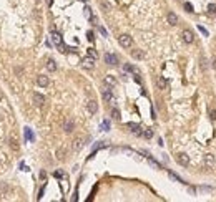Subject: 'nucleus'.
Wrapping results in <instances>:
<instances>
[{
    "instance_id": "18",
    "label": "nucleus",
    "mask_w": 216,
    "mask_h": 202,
    "mask_svg": "<svg viewBox=\"0 0 216 202\" xmlns=\"http://www.w3.org/2000/svg\"><path fill=\"white\" fill-rule=\"evenodd\" d=\"M205 162H206V166H213V164H215V157H213L211 154H208L205 157Z\"/></svg>"
},
{
    "instance_id": "8",
    "label": "nucleus",
    "mask_w": 216,
    "mask_h": 202,
    "mask_svg": "<svg viewBox=\"0 0 216 202\" xmlns=\"http://www.w3.org/2000/svg\"><path fill=\"white\" fill-rule=\"evenodd\" d=\"M37 83H38V86H48V83H50V80H48V76H45V75H40V76L37 78Z\"/></svg>"
},
{
    "instance_id": "7",
    "label": "nucleus",
    "mask_w": 216,
    "mask_h": 202,
    "mask_svg": "<svg viewBox=\"0 0 216 202\" xmlns=\"http://www.w3.org/2000/svg\"><path fill=\"white\" fill-rule=\"evenodd\" d=\"M33 103H35L37 106H43V103H45V96H42L40 93H33Z\"/></svg>"
},
{
    "instance_id": "4",
    "label": "nucleus",
    "mask_w": 216,
    "mask_h": 202,
    "mask_svg": "<svg viewBox=\"0 0 216 202\" xmlns=\"http://www.w3.org/2000/svg\"><path fill=\"white\" fill-rule=\"evenodd\" d=\"M183 40H185L186 43H193L195 42V35H193V31L191 30H183Z\"/></svg>"
},
{
    "instance_id": "16",
    "label": "nucleus",
    "mask_w": 216,
    "mask_h": 202,
    "mask_svg": "<svg viewBox=\"0 0 216 202\" xmlns=\"http://www.w3.org/2000/svg\"><path fill=\"white\" fill-rule=\"evenodd\" d=\"M47 70H48V71H55V70H57L55 60H48V62H47Z\"/></svg>"
},
{
    "instance_id": "11",
    "label": "nucleus",
    "mask_w": 216,
    "mask_h": 202,
    "mask_svg": "<svg viewBox=\"0 0 216 202\" xmlns=\"http://www.w3.org/2000/svg\"><path fill=\"white\" fill-rule=\"evenodd\" d=\"M83 144H85V141H83L82 138L75 139V141H73V151H80L83 147Z\"/></svg>"
},
{
    "instance_id": "22",
    "label": "nucleus",
    "mask_w": 216,
    "mask_h": 202,
    "mask_svg": "<svg viewBox=\"0 0 216 202\" xmlns=\"http://www.w3.org/2000/svg\"><path fill=\"white\" fill-rule=\"evenodd\" d=\"M83 15L87 17V18H90V17H92V8H90V7H85V8H83Z\"/></svg>"
},
{
    "instance_id": "21",
    "label": "nucleus",
    "mask_w": 216,
    "mask_h": 202,
    "mask_svg": "<svg viewBox=\"0 0 216 202\" xmlns=\"http://www.w3.org/2000/svg\"><path fill=\"white\" fill-rule=\"evenodd\" d=\"M112 116H113V119H116V121H120V111L116 108L112 109Z\"/></svg>"
},
{
    "instance_id": "6",
    "label": "nucleus",
    "mask_w": 216,
    "mask_h": 202,
    "mask_svg": "<svg viewBox=\"0 0 216 202\" xmlns=\"http://www.w3.org/2000/svg\"><path fill=\"white\" fill-rule=\"evenodd\" d=\"M82 66H83V68H87V70H92V68L95 66V60H93L92 57H87V58H83V62H82Z\"/></svg>"
},
{
    "instance_id": "5",
    "label": "nucleus",
    "mask_w": 216,
    "mask_h": 202,
    "mask_svg": "<svg viewBox=\"0 0 216 202\" xmlns=\"http://www.w3.org/2000/svg\"><path fill=\"white\" fill-rule=\"evenodd\" d=\"M176 161H178V164H181V166H188V164H190V157H188L185 152H181V154L176 156Z\"/></svg>"
},
{
    "instance_id": "26",
    "label": "nucleus",
    "mask_w": 216,
    "mask_h": 202,
    "mask_svg": "<svg viewBox=\"0 0 216 202\" xmlns=\"http://www.w3.org/2000/svg\"><path fill=\"white\" fill-rule=\"evenodd\" d=\"M102 129H103V131H108V129H110V123H108V121H103Z\"/></svg>"
},
{
    "instance_id": "30",
    "label": "nucleus",
    "mask_w": 216,
    "mask_h": 202,
    "mask_svg": "<svg viewBox=\"0 0 216 202\" xmlns=\"http://www.w3.org/2000/svg\"><path fill=\"white\" fill-rule=\"evenodd\" d=\"M90 22H92V23H95V25H97V23H98V18H97V17H95V15H92V17H90Z\"/></svg>"
},
{
    "instance_id": "19",
    "label": "nucleus",
    "mask_w": 216,
    "mask_h": 202,
    "mask_svg": "<svg viewBox=\"0 0 216 202\" xmlns=\"http://www.w3.org/2000/svg\"><path fill=\"white\" fill-rule=\"evenodd\" d=\"M73 121H67V123H65V131H67V133H72L73 131Z\"/></svg>"
},
{
    "instance_id": "24",
    "label": "nucleus",
    "mask_w": 216,
    "mask_h": 202,
    "mask_svg": "<svg viewBox=\"0 0 216 202\" xmlns=\"http://www.w3.org/2000/svg\"><path fill=\"white\" fill-rule=\"evenodd\" d=\"M210 118L213 121H216V109L215 108H210Z\"/></svg>"
},
{
    "instance_id": "34",
    "label": "nucleus",
    "mask_w": 216,
    "mask_h": 202,
    "mask_svg": "<svg viewBox=\"0 0 216 202\" xmlns=\"http://www.w3.org/2000/svg\"><path fill=\"white\" fill-rule=\"evenodd\" d=\"M198 28H200V31L203 33V35H206V36H208V31H206L205 28H203V27H198Z\"/></svg>"
},
{
    "instance_id": "17",
    "label": "nucleus",
    "mask_w": 216,
    "mask_h": 202,
    "mask_svg": "<svg viewBox=\"0 0 216 202\" xmlns=\"http://www.w3.org/2000/svg\"><path fill=\"white\" fill-rule=\"evenodd\" d=\"M156 85H158L161 89H165L166 88V80L163 76H158V80H156Z\"/></svg>"
},
{
    "instance_id": "32",
    "label": "nucleus",
    "mask_w": 216,
    "mask_h": 202,
    "mask_svg": "<svg viewBox=\"0 0 216 202\" xmlns=\"http://www.w3.org/2000/svg\"><path fill=\"white\" fill-rule=\"evenodd\" d=\"M87 36H88V40H90V42H93V38H95V36H93V31H88Z\"/></svg>"
},
{
    "instance_id": "10",
    "label": "nucleus",
    "mask_w": 216,
    "mask_h": 202,
    "mask_svg": "<svg viewBox=\"0 0 216 202\" xmlns=\"http://www.w3.org/2000/svg\"><path fill=\"white\" fill-rule=\"evenodd\" d=\"M126 126L133 131L135 134H141V128H140V124H136V123H126Z\"/></svg>"
},
{
    "instance_id": "23",
    "label": "nucleus",
    "mask_w": 216,
    "mask_h": 202,
    "mask_svg": "<svg viewBox=\"0 0 216 202\" xmlns=\"http://www.w3.org/2000/svg\"><path fill=\"white\" fill-rule=\"evenodd\" d=\"M143 136L146 138V139H150V138H153V131H151V129H146V131H143Z\"/></svg>"
},
{
    "instance_id": "1",
    "label": "nucleus",
    "mask_w": 216,
    "mask_h": 202,
    "mask_svg": "<svg viewBox=\"0 0 216 202\" xmlns=\"http://www.w3.org/2000/svg\"><path fill=\"white\" fill-rule=\"evenodd\" d=\"M118 42H120V45H121L123 48H130L133 40H131V36H130V35H120L118 36Z\"/></svg>"
},
{
    "instance_id": "27",
    "label": "nucleus",
    "mask_w": 216,
    "mask_h": 202,
    "mask_svg": "<svg viewBox=\"0 0 216 202\" xmlns=\"http://www.w3.org/2000/svg\"><path fill=\"white\" fill-rule=\"evenodd\" d=\"M170 177H171V179H175V181H178V182H183V179H181V177H178L176 174H173V172H170Z\"/></svg>"
},
{
    "instance_id": "25",
    "label": "nucleus",
    "mask_w": 216,
    "mask_h": 202,
    "mask_svg": "<svg viewBox=\"0 0 216 202\" xmlns=\"http://www.w3.org/2000/svg\"><path fill=\"white\" fill-rule=\"evenodd\" d=\"M25 136H27V139H28V141L33 139V136H32V133H30V129H28V128H25Z\"/></svg>"
},
{
    "instance_id": "2",
    "label": "nucleus",
    "mask_w": 216,
    "mask_h": 202,
    "mask_svg": "<svg viewBox=\"0 0 216 202\" xmlns=\"http://www.w3.org/2000/svg\"><path fill=\"white\" fill-rule=\"evenodd\" d=\"M105 63H108V65H118V57L113 55V53H107L105 55Z\"/></svg>"
},
{
    "instance_id": "15",
    "label": "nucleus",
    "mask_w": 216,
    "mask_h": 202,
    "mask_svg": "<svg viewBox=\"0 0 216 202\" xmlns=\"http://www.w3.org/2000/svg\"><path fill=\"white\" fill-rule=\"evenodd\" d=\"M166 18H168V22H170L171 25H176V23H178V17H176L175 13H173V12H170V13H168V17H166Z\"/></svg>"
},
{
    "instance_id": "33",
    "label": "nucleus",
    "mask_w": 216,
    "mask_h": 202,
    "mask_svg": "<svg viewBox=\"0 0 216 202\" xmlns=\"http://www.w3.org/2000/svg\"><path fill=\"white\" fill-rule=\"evenodd\" d=\"M100 33H102L103 36H107L108 33H107V30H105V28H103V27H100Z\"/></svg>"
},
{
    "instance_id": "14",
    "label": "nucleus",
    "mask_w": 216,
    "mask_h": 202,
    "mask_svg": "<svg viewBox=\"0 0 216 202\" xmlns=\"http://www.w3.org/2000/svg\"><path fill=\"white\" fill-rule=\"evenodd\" d=\"M131 57H133L135 60H143V58H145V53L141 52V50H133V52H131Z\"/></svg>"
},
{
    "instance_id": "20",
    "label": "nucleus",
    "mask_w": 216,
    "mask_h": 202,
    "mask_svg": "<svg viewBox=\"0 0 216 202\" xmlns=\"http://www.w3.org/2000/svg\"><path fill=\"white\" fill-rule=\"evenodd\" d=\"M88 57H92L93 60H97V58H98L97 50H95V48H88Z\"/></svg>"
},
{
    "instance_id": "13",
    "label": "nucleus",
    "mask_w": 216,
    "mask_h": 202,
    "mask_svg": "<svg viewBox=\"0 0 216 202\" xmlns=\"http://www.w3.org/2000/svg\"><path fill=\"white\" fill-rule=\"evenodd\" d=\"M105 85H108V86H115V85H116V78L112 76V75H107V76H105Z\"/></svg>"
},
{
    "instance_id": "31",
    "label": "nucleus",
    "mask_w": 216,
    "mask_h": 202,
    "mask_svg": "<svg viewBox=\"0 0 216 202\" xmlns=\"http://www.w3.org/2000/svg\"><path fill=\"white\" fill-rule=\"evenodd\" d=\"M185 8H186V12H193V7H191V3H185Z\"/></svg>"
},
{
    "instance_id": "3",
    "label": "nucleus",
    "mask_w": 216,
    "mask_h": 202,
    "mask_svg": "<svg viewBox=\"0 0 216 202\" xmlns=\"http://www.w3.org/2000/svg\"><path fill=\"white\" fill-rule=\"evenodd\" d=\"M102 96L105 101H113V93H112V88H108V86H105L102 91Z\"/></svg>"
},
{
    "instance_id": "28",
    "label": "nucleus",
    "mask_w": 216,
    "mask_h": 202,
    "mask_svg": "<svg viewBox=\"0 0 216 202\" xmlns=\"http://www.w3.org/2000/svg\"><path fill=\"white\" fill-rule=\"evenodd\" d=\"M63 154H65V149H58L57 151V157H58V159H62Z\"/></svg>"
},
{
    "instance_id": "12",
    "label": "nucleus",
    "mask_w": 216,
    "mask_h": 202,
    "mask_svg": "<svg viewBox=\"0 0 216 202\" xmlns=\"http://www.w3.org/2000/svg\"><path fill=\"white\" fill-rule=\"evenodd\" d=\"M87 106H88V111H90V113H97L98 104H97V101H95V99H90Z\"/></svg>"
},
{
    "instance_id": "35",
    "label": "nucleus",
    "mask_w": 216,
    "mask_h": 202,
    "mask_svg": "<svg viewBox=\"0 0 216 202\" xmlns=\"http://www.w3.org/2000/svg\"><path fill=\"white\" fill-rule=\"evenodd\" d=\"M201 66H203V70H206V60L205 58H201Z\"/></svg>"
},
{
    "instance_id": "29",
    "label": "nucleus",
    "mask_w": 216,
    "mask_h": 202,
    "mask_svg": "<svg viewBox=\"0 0 216 202\" xmlns=\"http://www.w3.org/2000/svg\"><path fill=\"white\" fill-rule=\"evenodd\" d=\"M208 10H210V13H216V5L215 3H211V5L208 7Z\"/></svg>"
},
{
    "instance_id": "36",
    "label": "nucleus",
    "mask_w": 216,
    "mask_h": 202,
    "mask_svg": "<svg viewBox=\"0 0 216 202\" xmlns=\"http://www.w3.org/2000/svg\"><path fill=\"white\" fill-rule=\"evenodd\" d=\"M82 2H87V0H82Z\"/></svg>"
},
{
    "instance_id": "9",
    "label": "nucleus",
    "mask_w": 216,
    "mask_h": 202,
    "mask_svg": "<svg viewBox=\"0 0 216 202\" xmlns=\"http://www.w3.org/2000/svg\"><path fill=\"white\" fill-rule=\"evenodd\" d=\"M52 40H53V43H55L57 47H62V35H60L58 31H53V33H52Z\"/></svg>"
}]
</instances>
